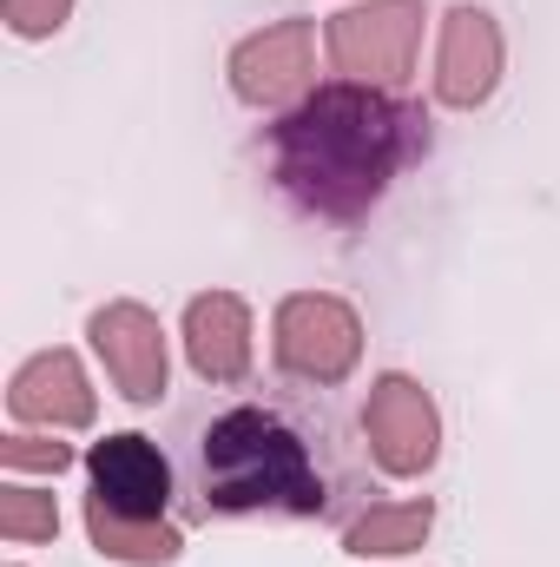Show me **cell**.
Here are the masks:
<instances>
[{
	"mask_svg": "<svg viewBox=\"0 0 560 567\" xmlns=\"http://www.w3.org/2000/svg\"><path fill=\"white\" fill-rule=\"evenodd\" d=\"M422 20H428L422 0H363V7L330 13V27H323L330 73L356 80V86H390L396 93L422 53Z\"/></svg>",
	"mask_w": 560,
	"mask_h": 567,
	"instance_id": "4",
	"label": "cell"
},
{
	"mask_svg": "<svg viewBox=\"0 0 560 567\" xmlns=\"http://www.w3.org/2000/svg\"><path fill=\"white\" fill-rule=\"evenodd\" d=\"M435 528V508L428 502H376L363 508L350 528H343V555H363V561H396V555H416Z\"/></svg>",
	"mask_w": 560,
	"mask_h": 567,
	"instance_id": "13",
	"label": "cell"
},
{
	"mask_svg": "<svg viewBox=\"0 0 560 567\" xmlns=\"http://www.w3.org/2000/svg\"><path fill=\"white\" fill-rule=\"evenodd\" d=\"M363 442H370L383 475H396V482L428 475L435 455H442V410H435V396L422 390L416 377H403V370L376 377L370 403H363Z\"/></svg>",
	"mask_w": 560,
	"mask_h": 567,
	"instance_id": "5",
	"label": "cell"
},
{
	"mask_svg": "<svg viewBox=\"0 0 560 567\" xmlns=\"http://www.w3.org/2000/svg\"><path fill=\"white\" fill-rule=\"evenodd\" d=\"M0 468L7 475H60V468H73V449L46 442V435H7L0 442Z\"/></svg>",
	"mask_w": 560,
	"mask_h": 567,
	"instance_id": "15",
	"label": "cell"
},
{
	"mask_svg": "<svg viewBox=\"0 0 560 567\" xmlns=\"http://www.w3.org/2000/svg\"><path fill=\"white\" fill-rule=\"evenodd\" d=\"M0 20L13 40H53L73 20V0H0Z\"/></svg>",
	"mask_w": 560,
	"mask_h": 567,
	"instance_id": "16",
	"label": "cell"
},
{
	"mask_svg": "<svg viewBox=\"0 0 560 567\" xmlns=\"http://www.w3.org/2000/svg\"><path fill=\"white\" fill-rule=\"evenodd\" d=\"M86 502L113 508V515H139V522H172V462L165 449L139 435V429H120L106 442L86 449Z\"/></svg>",
	"mask_w": 560,
	"mask_h": 567,
	"instance_id": "9",
	"label": "cell"
},
{
	"mask_svg": "<svg viewBox=\"0 0 560 567\" xmlns=\"http://www.w3.org/2000/svg\"><path fill=\"white\" fill-rule=\"evenodd\" d=\"M0 535L13 548H40L60 535V502L53 488H33V482H7L0 488Z\"/></svg>",
	"mask_w": 560,
	"mask_h": 567,
	"instance_id": "14",
	"label": "cell"
},
{
	"mask_svg": "<svg viewBox=\"0 0 560 567\" xmlns=\"http://www.w3.org/2000/svg\"><path fill=\"white\" fill-rule=\"evenodd\" d=\"M225 73H231V93L245 106L290 113L310 93V80H317V27L310 20H271L265 33H251V40L231 47Z\"/></svg>",
	"mask_w": 560,
	"mask_h": 567,
	"instance_id": "7",
	"label": "cell"
},
{
	"mask_svg": "<svg viewBox=\"0 0 560 567\" xmlns=\"http://www.w3.org/2000/svg\"><path fill=\"white\" fill-rule=\"evenodd\" d=\"M7 416L27 429H93L100 416V396H93V377L73 350H40L13 370L7 383Z\"/></svg>",
	"mask_w": 560,
	"mask_h": 567,
	"instance_id": "10",
	"label": "cell"
},
{
	"mask_svg": "<svg viewBox=\"0 0 560 567\" xmlns=\"http://www.w3.org/2000/svg\"><path fill=\"white\" fill-rule=\"evenodd\" d=\"M271 357L297 383H317V390L343 383L363 363V317H356V303H343L330 290H290L271 310Z\"/></svg>",
	"mask_w": 560,
	"mask_h": 567,
	"instance_id": "3",
	"label": "cell"
},
{
	"mask_svg": "<svg viewBox=\"0 0 560 567\" xmlns=\"http://www.w3.org/2000/svg\"><path fill=\"white\" fill-rule=\"evenodd\" d=\"M86 337H93V357L106 363L113 390L133 403V410H152L165 403V383H172V350H165V323L133 303V297H113L86 317Z\"/></svg>",
	"mask_w": 560,
	"mask_h": 567,
	"instance_id": "6",
	"label": "cell"
},
{
	"mask_svg": "<svg viewBox=\"0 0 560 567\" xmlns=\"http://www.w3.org/2000/svg\"><path fill=\"white\" fill-rule=\"evenodd\" d=\"M86 542H93V555H106V561H120V567H172L185 555L178 522L113 515V508H100V502H86Z\"/></svg>",
	"mask_w": 560,
	"mask_h": 567,
	"instance_id": "12",
	"label": "cell"
},
{
	"mask_svg": "<svg viewBox=\"0 0 560 567\" xmlns=\"http://www.w3.org/2000/svg\"><path fill=\"white\" fill-rule=\"evenodd\" d=\"M185 363L205 383H245L251 377V303L238 290H198L185 303Z\"/></svg>",
	"mask_w": 560,
	"mask_h": 567,
	"instance_id": "11",
	"label": "cell"
},
{
	"mask_svg": "<svg viewBox=\"0 0 560 567\" xmlns=\"http://www.w3.org/2000/svg\"><path fill=\"white\" fill-rule=\"evenodd\" d=\"M501 73H508V40H501L495 13L475 7V0L448 7L442 33H435V100L448 113H475V106L495 100Z\"/></svg>",
	"mask_w": 560,
	"mask_h": 567,
	"instance_id": "8",
	"label": "cell"
},
{
	"mask_svg": "<svg viewBox=\"0 0 560 567\" xmlns=\"http://www.w3.org/2000/svg\"><path fill=\"white\" fill-rule=\"evenodd\" d=\"M198 462H205V508L218 515H323L330 502L303 435L258 403L225 410L205 429Z\"/></svg>",
	"mask_w": 560,
	"mask_h": 567,
	"instance_id": "2",
	"label": "cell"
},
{
	"mask_svg": "<svg viewBox=\"0 0 560 567\" xmlns=\"http://www.w3.org/2000/svg\"><path fill=\"white\" fill-rule=\"evenodd\" d=\"M428 152V120L390 86L330 80L310 86L271 126V178L278 192L323 225H356L383 205L403 165Z\"/></svg>",
	"mask_w": 560,
	"mask_h": 567,
	"instance_id": "1",
	"label": "cell"
}]
</instances>
